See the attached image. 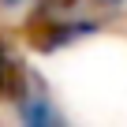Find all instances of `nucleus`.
<instances>
[{
    "label": "nucleus",
    "instance_id": "obj_1",
    "mask_svg": "<svg viewBox=\"0 0 127 127\" xmlns=\"http://www.w3.org/2000/svg\"><path fill=\"white\" fill-rule=\"evenodd\" d=\"M94 26L90 23H75V26H49V30H37V37H34V45L37 49H56V45H67L71 37H82V34H90Z\"/></svg>",
    "mask_w": 127,
    "mask_h": 127
},
{
    "label": "nucleus",
    "instance_id": "obj_2",
    "mask_svg": "<svg viewBox=\"0 0 127 127\" xmlns=\"http://www.w3.org/2000/svg\"><path fill=\"white\" fill-rule=\"evenodd\" d=\"M19 116H23L26 123H52V120H56V112H52L41 97H34L30 105H23V108H19Z\"/></svg>",
    "mask_w": 127,
    "mask_h": 127
},
{
    "label": "nucleus",
    "instance_id": "obj_3",
    "mask_svg": "<svg viewBox=\"0 0 127 127\" xmlns=\"http://www.w3.org/2000/svg\"><path fill=\"white\" fill-rule=\"evenodd\" d=\"M4 75H8V67H4V56H0V90H4Z\"/></svg>",
    "mask_w": 127,
    "mask_h": 127
},
{
    "label": "nucleus",
    "instance_id": "obj_4",
    "mask_svg": "<svg viewBox=\"0 0 127 127\" xmlns=\"http://www.w3.org/2000/svg\"><path fill=\"white\" fill-rule=\"evenodd\" d=\"M101 4H120V0H101Z\"/></svg>",
    "mask_w": 127,
    "mask_h": 127
},
{
    "label": "nucleus",
    "instance_id": "obj_5",
    "mask_svg": "<svg viewBox=\"0 0 127 127\" xmlns=\"http://www.w3.org/2000/svg\"><path fill=\"white\" fill-rule=\"evenodd\" d=\"M4 4H19V0H4Z\"/></svg>",
    "mask_w": 127,
    "mask_h": 127
}]
</instances>
